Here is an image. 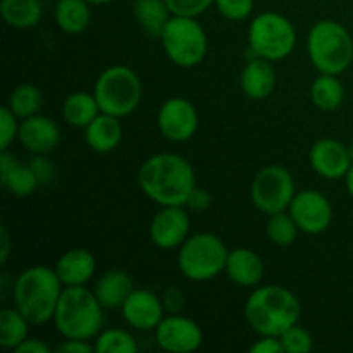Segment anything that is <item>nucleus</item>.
<instances>
[{"label":"nucleus","instance_id":"f257e3e1","mask_svg":"<svg viewBox=\"0 0 353 353\" xmlns=\"http://www.w3.org/2000/svg\"><path fill=\"white\" fill-rule=\"evenodd\" d=\"M138 185L141 192L161 207L185 205L196 188L193 165L183 155L164 154L152 155L138 171Z\"/></svg>","mask_w":353,"mask_h":353},{"label":"nucleus","instance_id":"f03ea898","mask_svg":"<svg viewBox=\"0 0 353 353\" xmlns=\"http://www.w3.org/2000/svg\"><path fill=\"white\" fill-rule=\"evenodd\" d=\"M302 305L295 293L279 285L255 286L245 303V319L259 336H281L299 324Z\"/></svg>","mask_w":353,"mask_h":353},{"label":"nucleus","instance_id":"7ed1b4c3","mask_svg":"<svg viewBox=\"0 0 353 353\" xmlns=\"http://www.w3.org/2000/svg\"><path fill=\"white\" fill-rule=\"evenodd\" d=\"M62 292L64 285L59 279L55 268L31 265L24 269L14 283V307L23 312L31 326H41L54 321Z\"/></svg>","mask_w":353,"mask_h":353},{"label":"nucleus","instance_id":"20e7f679","mask_svg":"<svg viewBox=\"0 0 353 353\" xmlns=\"http://www.w3.org/2000/svg\"><path fill=\"white\" fill-rule=\"evenodd\" d=\"M54 324L62 338L90 341L102 331L103 307L86 286H64Z\"/></svg>","mask_w":353,"mask_h":353},{"label":"nucleus","instance_id":"39448f33","mask_svg":"<svg viewBox=\"0 0 353 353\" xmlns=\"http://www.w3.org/2000/svg\"><path fill=\"white\" fill-rule=\"evenodd\" d=\"M307 52L314 69L324 74L340 76L353 62V38L338 21L321 19L310 28Z\"/></svg>","mask_w":353,"mask_h":353},{"label":"nucleus","instance_id":"423d86ee","mask_svg":"<svg viewBox=\"0 0 353 353\" xmlns=\"http://www.w3.org/2000/svg\"><path fill=\"white\" fill-rule=\"evenodd\" d=\"M93 95L102 112L123 119L138 109L143 86L140 76L133 69L116 64L100 72L93 86Z\"/></svg>","mask_w":353,"mask_h":353},{"label":"nucleus","instance_id":"0eeeda50","mask_svg":"<svg viewBox=\"0 0 353 353\" xmlns=\"http://www.w3.org/2000/svg\"><path fill=\"white\" fill-rule=\"evenodd\" d=\"M228 254L230 250L217 234L196 233L179 247L178 268L190 281H210L224 271Z\"/></svg>","mask_w":353,"mask_h":353},{"label":"nucleus","instance_id":"6e6552de","mask_svg":"<svg viewBox=\"0 0 353 353\" xmlns=\"http://www.w3.org/2000/svg\"><path fill=\"white\" fill-rule=\"evenodd\" d=\"M248 48L254 57L278 62L296 47V30L292 21L279 12H262L248 26Z\"/></svg>","mask_w":353,"mask_h":353},{"label":"nucleus","instance_id":"1a4fd4ad","mask_svg":"<svg viewBox=\"0 0 353 353\" xmlns=\"http://www.w3.org/2000/svg\"><path fill=\"white\" fill-rule=\"evenodd\" d=\"M159 40L169 61L183 69L199 65L209 50L207 33L196 17L172 16Z\"/></svg>","mask_w":353,"mask_h":353},{"label":"nucleus","instance_id":"9d476101","mask_svg":"<svg viewBox=\"0 0 353 353\" xmlns=\"http://www.w3.org/2000/svg\"><path fill=\"white\" fill-rule=\"evenodd\" d=\"M252 202L265 216L288 210L296 195L293 174L283 165H268L255 174L250 188Z\"/></svg>","mask_w":353,"mask_h":353},{"label":"nucleus","instance_id":"9b49d317","mask_svg":"<svg viewBox=\"0 0 353 353\" xmlns=\"http://www.w3.org/2000/svg\"><path fill=\"white\" fill-rule=\"evenodd\" d=\"M290 216L305 234H321L333 223V205L324 193L303 190L295 195L288 207Z\"/></svg>","mask_w":353,"mask_h":353},{"label":"nucleus","instance_id":"f8f14e48","mask_svg":"<svg viewBox=\"0 0 353 353\" xmlns=\"http://www.w3.org/2000/svg\"><path fill=\"white\" fill-rule=\"evenodd\" d=\"M154 333L159 347L169 353H192L199 350L203 341L199 323L181 314L164 316Z\"/></svg>","mask_w":353,"mask_h":353},{"label":"nucleus","instance_id":"ddd939ff","mask_svg":"<svg viewBox=\"0 0 353 353\" xmlns=\"http://www.w3.org/2000/svg\"><path fill=\"white\" fill-rule=\"evenodd\" d=\"M157 126L162 137L174 143H183L195 137L199 130V112L190 100L172 97L161 105L157 114Z\"/></svg>","mask_w":353,"mask_h":353},{"label":"nucleus","instance_id":"4468645a","mask_svg":"<svg viewBox=\"0 0 353 353\" xmlns=\"http://www.w3.org/2000/svg\"><path fill=\"white\" fill-rule=\"evenodd\" d=\"M188 210L185 205H165L152 217L150 240L155 247L162 250H174L179 248L190 236Z\"/></svg>","mask_w":353,"mask_h":353},{"label":"nucleus","instance_id":"2eb2a0df","mask_svg":"<svg viewBox=\"0 0 353 353\" xmlns=\"http://www.w3.org/2000/svg\"><path fill=\"white\" fill-rule=\"evenodd\" d=\"M309 162L317 176L330 181L345 179L353 164L347 145L333 138L316 141L309 152Z\"/></svg>","mask_w":353,"mask_h":353},{"label":"nucleus","instance_id":"dca6fc26","mask_svg":"<svg viewBox=\"0 0 353 353\" xmlns=\"http://www.w3.org/2000/svg\"><path fill=\"white\" fill-rule=\"evenodd\" d=\"M121 312L124 321L138 331H154L165 316L161 296L145 288H134L121 307Z\"/></svg>","mask_w":353,"mask_h":353},{"label":"nucleus","instance_id":"f3484780","mask_svg":"<svg viewBox=\"0 0 353 353\" xmlns=\"http://www.w3.org/2000/svg\"><path fill=\"white\" fill-rule=\"evenodd\" d=\"M17 140L31 154L45 155L59 145V141H61V130H59L57 123L52 117L34 114V116L21 121Z\"/></svg>","mask_w":353,"mask_h":353},{"label":"nucleus","instance_id":"a211bd4d","mask_svg":"<svg viewBox=\"0 0 353 353\" xmlns=\"http://www.w3.org/2000/svg\"><path fill=\"white\" fill-rule=\"evenodd\" d=\"M55 272L64 286H85L95 276L97 259L85 248H71L59 257Z\"/></svg>","mask_w":353,"mask_h":353},{"label":"nucleus","instance_id":"6ab92c4d","mask_svg":"<svg viewBox=\"0 0 353 353\" xmlns=\"http://www.w3.org/2000/svg\"><path fill=\"white\" fill-rule=\"evenodd\" d=\"M224 272L234 285L255 288L264 278V262L261 255L250 248H234L228 254Z\"/></svg>","mask_w":353,"mask_h":353},{"label":"nucleus","instance_id":"aec40b11","mask_svg":"<svg viewBox=\"0 0 353 353\" xmlns=\"http://www.w3.org/2000/svg\"><path fill=\"white\" fill-rule=\"evenodd\" d=\"M276 81V69L271 61L254 57L245 64L240 74L241 92L252 100H264L274 92Z\"/></svg>","mask_w":353,"mask_h":353},{"label":"nucleus","instance_id":"412c9836","mask_svg":"<svg viewBox=\"0 0 353 353\" xmlns=\"http://www.w3.org/2000/svg\"><path fill=\"white\" fill-rule=\"evenodd\" d=\"M0 183L2 188L14 196H30L40 185L31 165L17 162L7 150L0 154Z\"/></svg>","mask_w":353,"mask_h":353},{"label":"nucleus","instance_id":"4be33fe9","mask_svg":"<svg viewBox=\"0 0 353 353\" xmlns=\"http://www.w3.org/2000/svg\"><path fill=\"white\" fill-rule=\"evenodd\" d=\"M86 145L97 154H109L119 147L123 140V124L121 119L110 114L100 112L85 128Z\"/></svg>","mask_w":353,"mask_h":353},{"label":"nucleus","instance_id":"5701e85b","mask_svg":"<svg viewBox=\"0 0 353 353\" xmlns=\"http://www.w3.org/2000/svg\"><path fill=\"white\" fill-rule=\"evenodd\" d=\"M134 290L133 278L123 269H109L103 272L95 285V295L103 309H121Z\"/></svg>","mask_w":353,"mask_h":353},{"label":"nucleus","instance_id":"b1692460","mask_svg":"<svg viewBox=\"0 0 353 353\" xmlns=\"http://www.w3.org/2000/svg\"><path fill=\"white\" fill-rule=\"evenodd\" d=\"M133 14L143 33L150 38H161L165 24L172 17L165 0H134Z\"/></svg>","mask_w":353,"mask_h":353},{"label":"nucleus","instance_id":"393cba45","mask_svg":"<svg viewBox=\"0 0 353 353\" xmlns=\"http://www.w3.org/2000/svg\"><path fill=\"white\" fill-rule=\"evenodd\" d=\"M3 23L16 30H30L41 21L43 6L40 0H0Z\"/></svg>","mask_w":353,"mask_h":353},{"label":"nucleus","instance_id":"a878e982","mask_svg":"<svg viewBox=\"0 0 353 353\" xmlns=\"http://www.w3.org/2000/svg\"><path fill=\"white\" fill-rule=\"evenodd\" d=\"M92 3L86 0H57L55 3V23L64 33L79 34L90 26Z\"/></svg>","mask_w":353,"mask_h":353},{"label":"nucleus","instance_id":"bb28decb","mask_svg":"<svg viewBox=\"0 0 353 353\" xmlns=\"http://www.w3.org/2000/svg\"><path fill=\"white\" fill-rule=\"evenodd\" d=\"M100 112L95 95L88 92H72L62 103V117L74 128H86Z\"/></svg>","mask_w":353,"mask_h":353},{"label":"nucleus","instance_id":"cd10ccee","mask_svg":"<svg viewBox=\"0 0 353 353\" xmlns=\"http://www.w3.org/2000/svg\"><path fill=\"white\" fill-rule=\"evenodd\" d=\"M312 103L321 110H336L345 100V86L336 74L319 72L310 86Z\"/></svg>","mask_w":353,"mask_h":353},{"label":"nucleus","instance_id":"c85d7f7f","mask_svg":"<svg viewBox=\"0 0 353 353\" xmlns=\"http://www.w3.org/2000/svg\"><path fill=\"white\" fill-rule=\"evenodd\" d=\"M31 323L17 307H3L0 310V345L6 350H16L30 334Z\"/></svg>","mask_w":353,"mask_h":353},{"label":"nucleus","instance_id":"c756f323","mask_svg":"<svg viewBox=\"0 0 353 353\" xmlns=\"http://www.w3.org/2000/svg\"><path fill=\"white\" fill-rule=\"evenodd\" d=\"M7 105L19 119H26V117L40 112L41 105H43V95L38 86L31 85V83H23L10 92Z\"/></svg>","mask_w":353,"mask_h":353},{"label":"nucleus","instance_id":"7c9ffc66","mask_svg":"<svg viewBox=\"0 0 353 353\" xmlns=\"http://www.w3.org/2000/svg\"><path fill=\"white\" fill-rule=\"evenodd\" d=\"M265 233H268L271 243L278 245V247H290V245L295 243L300 228L296 226L295 219L290 216L288 210H283V212L269 216L268 224H265Z\"/></svg>","mask_w":353,"mask_h":353},{"label":"nucleus","instance_id":"2f4dec72","mask_svg":"<svg viewBox=\"0 0 353 353\" xmlns=\"http://www.w3.org/2000/svg\"><path fill=\"white\" fill-rule=\"evenodd\" d=\"M93 345L95 352L99 353H134L138 350V343L133 334L119 327L100 331Z\"/></svg>","mask_w":353,"mask_h":353},{"label":"nucleus","instance_id":"473e14b6","mask_svg":"<svg viewBox=\"0 0 353 353\" xmlns=\"http://www.w3.org/2000/svg\"><path fill=\"white\" fill-rule=\"evenodd\" d=\"M279 340H281L285 353H309L314 348V340L310 333L299 324L285 331Z\"/></svg>","mask_w":353,"mask_h":353},{"label":"nucleus","instance_id":"72a5a7b5","mask_svg":"<svg viewBox=\"0 0 353 353\" xmlns=\"http://www.w3.org/2000/svg\"><path fill=\"white\" fill-rule=\"evenodd\" d=\"M19 117L9 109V105H3L0 109V150H7L14 140L19 137V126L17 123Z\"/></svg>","mask_w":353,"mask_h":353},{"label":"nucleus","instance_id":"f704fd0d","mask_svg":"<svg viewBox=\"0 0 353 353\" xmlns=\"http://www.w3.org/2000/svg\"><path fill=\"white\" fill-rule=\"evenodd\" d=\"M214 6L217 7L219 14L230 21H243L254 10V0H216Z\"/></svg>","mask_w":353,"mask_h":353},{"label":"nucleus","instance_id":"c9c22d12","mask_svg":"<svg viewBox=\"0 0 353 353\" xmlns=\"http://www.w3.org/2000/svg\"><path fill=\"white\" fill-rule=\"evenodd\" d=\"M165 2H168L172 16L199 17L210 6H214L216 0H165Z\"/></svg>","mask_w":353,"mask_h":353},{"label":"nucleus","instance_id":"e433bc0d","mask_svg":"<svg viewBox=\"0 0 353 353\" xmlns=\"http://www.w3.org/2000/svg\"><path fill=\"white\" fill-rule=\"evenodd\" d=\"M162 303H164V309L168 314H181V310L185 309V293L181 292L176 286H169L164 290V293L161 295Z\"/></svg>","mask_w":353,"mask_h":353},{"label":"nucleus","instance_id":"4c0bfd02","mask_svg":"<svg viewBox=\"0 0 353 353\" xmlns=\"http://www.w3.org/2000/svg\"><path fill=\"white\" fill-rule=\"evenodd\" d=\"M30 165L31 169H33L34 174H37L40 185H48V183L55 178L54 165H52V162L48 161V159L43 157V154H38L37 157L31 159Z\"/></svg>","mask_w":353,"mask_h":353},{"label":"nucleus","instance_id":"58836bf2","mask_svg":"<svg viewBox=\"0 0 353 353\" xmlns=\"http://www.w3.org/2000/svg\"><path fill=\"white\" fill-rule=\"evenodd\" d=\"M252 353H285L283 343L278 336H261L250 347Z\"/></svg>","mask_w":353,"mask_h":353},{"label":"nucleus","instance_id":"ea45409f","mask_svg":"<svg viewBox=\"0 0 353 353\" xmlns=\"http://www.w3.org/2000/svg\"><path fill=\"white\" fill-rule=\"evenodd\" d=\"M186 207H188L190 210H193V212H203V210H207L210 207L209 192L196 186V188L192 192V195H190L188 202H186Z\"/></svg>","mask_w":353,"mask_h":353},{"label":"nucleus","instance_id":"a19ab883","mask_svg":"<svg viewBox=\"0 0 353 353\" xmlns=\"http://www.w3.org/2000/svg\"><path fill=\"white\" fill-rule=\"evenodd\" d=\"M57 352L61 353H92L95 352V345L90 343L88 340H68L64 338L61 345L57 347Z\"/></svg>","mask_w":353,"mask_h":353},{"label":"nucleus","instance_id":"79ce46f5","mask_svg":"<svg viewBox=\"0 0 353 353\" xmlns=\"http://www.w3.org/2000/svg\"><path fill=\"white\" fill-rule=\"evenodd\" d=\"M14 352L17 353H50V347L38 338H26Z\"/></svg>","mask_w":353,"mask_h":353},{"label":"nucleus","instance_id":"37998d69","mask_svg":"<svg viewBox=\"0 0 353 353\" xmlns=\"http://www.w3.org/2000/svg\"><path fill=\"white\" fill-rule=\"evenodd\" d=\"M10 254V238L6 228H2V252H0V262L6 264Z\"/></svg>","mask_w":353,"mask_h":353},{"label":"nucleus","instance_id":"c03bdc74","mask_svg":"<svg viewBox=\"0 0 353 353\" xmlns=\"http://www.w3.org/2000/svg\"><path fill=\"white\" fill-rule=\"evenodd\" d=\"M345 186H347L348 195H350L353 199V164H352L350 171H348L347 176H345Z\"/></svg>","mask_w":353,"mask_h":353},{"label":"nucleus","instance_id":"a18cd8bd","mask_svg":"<svg viewBox=\"0 0 353 353\" xmlns=\"http://www.w3.org/2000/svg\"><path fill=\"white\" fill-rule=\"evenodd\" d=\"M86 2H90L92 6H105V3L114 2V0H86Z\"/></svg>","mask_w":353,"mask_h":353},{"label":"nucleus","instance_id":"49530a36","mask_svg":"<svg viewBox=\"0 0 353 353\" xmlns=\"http://www.w3.org/2000/svg\"><path fill=\"white\" fill-rule=\"evenodd\" d=\"M348 150H350V157H352V161H353V145H350V147H348Z\"/></svg>","mask_w":353,"mask_h":353}]
</instances>
